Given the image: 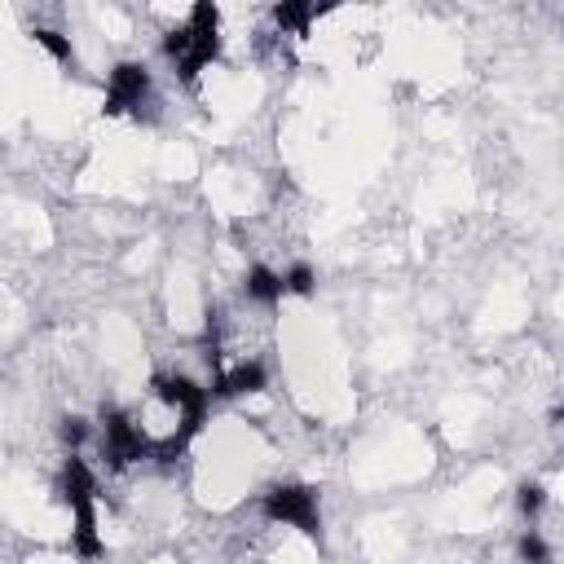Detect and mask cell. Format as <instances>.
Instances as JSON below:
<instances>
[{
  "mask_svg": "<svg viewBox=\"0 0 564 564\" xmlns=\"http://www.w3.org/2000/svg\"><path fill=\"white\" fill-rule=\"evenodd\" d=\"M203 414H207V388H198L185 375H159L150 383L145 405L137 410L145 454L176 458L189 445V436L203 427Z\"/></svg>",
  "mask_w": 564,
  "mask_h": 564,
  "instance_id": "1",
  "label": "cell"
},
{
  "mask_svg": "<svg viewBox=\"0 0 564 564\" xmlns=\"http://www.w3.org/2000/svg\"><path fill=\"white\" fill-rule=\"evenodd\" d=\"M163 53H167V62L176 66V75L185 84H198L203 66H212L220 57V9L207 4V0L194 4L185 13V22L163 35Z\"/></svg>",
  "mask_w": 564,
  "mask_h": 564,
  "instance_id": "2",
  "label": "cell"
},
{
  "mask_svg": "<svg viewBox=\"0 0 564 564\" xmlns=\"http://www.w3.org/2000/svg\"><path fill=\"white\" fill-rule=\"evenodd\" d=\"M273 524H286L304 538H322V498L313 485H273L260 502Z\"/></svg>",
  "mask_w": 564,
  "mask_h": 564,
  "instance_id": "3",
  "label": "cell"
},
{
  "mask_svg": "<svg viewBox=\"0 0 564 564\" xmlns=\"http://www.w3.org/2000/svg\"><path fill=\"white\" fill-rule=\"evenodd\" d=\"M154 101V79L141 62H119L106 75V115H137Z\"/></svg>",
  "mask_w": 564,
  "mask_h": 564,
  "instance_id": "4",
  "label": "cell"
},
{
  "mask_svg": "<svg viewBox=\"0 0 564 564\" xmlns=\"http://www.w3.org/2000/svg\"><path fill=\"white\" fill-rule=\"evenodd\" d=\"M97 427H101V454H106L115 467H128V463L145 458V441H141L137 414H128V410H106Z\"/></svg>",
  "mask_w": 564,
  "mask_h": 564,
  "instance_id": "5",
  "label": "cell"
},
{
  "mask_svg": "<svg viewBox=\"0 0 564 564\" xmlns=\"http://www.w3.org/2000/svg\"><path fill=\"white\" fill-rule=\"evenodd\" d=\"M260 388H264V366L256 357H238V361H225L220 370H212L216 397H251Z\"/></svg>",
  "mask_w": 564,
  "mask_h": 564,
  "instance_id": "6",
  "label": "cell"
},
{
  "mask_svg": "<svg viewBox=\"0 0 564 564\" xmlns=\"http://www.w3.org/2000/svg\"><path fill=\"white\" fill-rule=\"evenodd\" d=\"M242 295H247L251 304H260V308H273V304L286 295V278L273 273L269 264H251V269L242 273Z\"/></svg>",
  "mask_w": 564,
  "mask_h": 564,
  "instance_id": "7",
  "label": "cell"
},
{
  "mask_svg": "<svg viewBox=\"0 0 564 564\" xmlns=\"http://www.w3.org/2000/svg\"><path fill=\"white\" fill-rule=\"evenodd\" d=\"M53 62H62V66H70L75 62V48H70V35H62V31H48V26H35V35H31Z\"/></svg>",
  "mask_w": 564,
  "mask_h": 564,
  "instance_id": "8",
  "label": "cell"
},
{
  "mask_svg": "<svg viewBox=\"0 0 564 564\" xmlns=\"http://www.w3.org/2000/svg\"><path fill=\"white\" fill-rule=\"evenodd\" d=\"M313 18H317V9H313V4H295V0L273 9V22H278L282 31H295V35H300V31H308V22H313Z\"/></svg>",
  "mask_w": 564,
  "mask_h": 564,
  "instance_id": "9",
  "label": "cell"
},
{
  "mask_svg": "<svg viewBox=\"0 0 564 564\" xmlns=\"http://www.w3.org/2000/svg\"><path fill=\"white\" fill-rule=\"evenodd\" d=\"M516 507H520V516H524V520L542 516V507H546V494H542V485H520V489H516Z\"/></svg>",
  "mask_w": 564,
  "mask_h": 564,
  "instance_id": "10",
  "label": "cell"
},
{
  "mask_svg": "<svg viewBox=\"0 0 564 564\" xmlns=\"http://www.w3.org/2000/svg\"><path fill=\"white\" fill-rule=\"evenodd\" d=\"M516 551H520V564H551V551H546V542H542L533 529L520 538V546H516Z\"/></svg>",
  "mask_w": 564,
  "mask_h": 564,
  "instance_id": "11",
  "label": "cell"
},
{
  "mask_svg": "<svg viewBox=\"0 0 564 564\" xmlns=\"http://www.w3.org/2000/svg\"><path fill=\"white\" fill-rule=\"evenodd\" d=\"M282 278H286V291H291V295H308V291H313V282H317L313 264H291Z\"/></svg>",
  "mask_w": 564,
  "mask_h": 564,
  "instance_id": "12",
  "label": "cell"
},
{
  "mask_svg": "<svg viewBox=\"0 0 564 564\" xmlns=\"http://www.w3.org/2000/svg\"><path fill=\"white\" fill-rule=\"evenodd\" d=\"M62 436H66V445H79V441L88 436V423H84V419H66V423H62Z\"/></svg>",
  "mask_w": 564,
  "mask_h": 564,
  "instance_id": "13",
  "label": "cell"
},
{
  "mask_svg": "<svg viewBox=\"0 0 564 564\" xmlns=\"http://www.w3.org/2000/svg\"><path fill=\"white\" fill-rule=\"evenodd\" d=\"M551 423H564V401L555 405V414H551Z\"/></svg>",
  "mask_w": 564,
  "mask_h": 564,
  "instance_id": "14",
  "label": "cell"
}]
</instances>
